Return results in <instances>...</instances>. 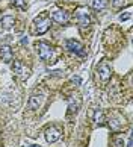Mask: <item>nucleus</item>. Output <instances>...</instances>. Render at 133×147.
<instances>
[{"label": "nucleus", "mask_w": 133, "mask_h": 147, "mask_svg": "<svg viewBox=\"0 0 133 147\" xmlns=\"http://www.w3.org/2000/svg\"><path fill=\"white\" fill-rule=\"evenodd\" d=\"M41 102H42V96L40 94V96H36V94H33L30 99H29V103H27V108L29 109H38L40 108V105H41Z\"/></svg>", "instance_id": "8"}, {"label": "nucleus", "mask_w": 133, "mask_h": 147, "mask_svg": "<svg viewBox=\"0 0 133 147\" xmlns=\"http://www.w3.org/2000/svg\"><path fill=\"white\" fill-rule=\"evenodd\" d=\"M115 144H116V147H121L124 143H123V140H116V143H115Z\"/></svg>", "instance_id": "18"}, {"label": "nucleus", "mask_w": 133, "mask_h": 147, "mask_svg": "<svg viewBox=\"0 0 133 147\" xmlns=\"http://www.w3.org/2000/svg\"><path fill=\"white\" fill-rule=\"evenodd\" d=\"M130 17H132V14H130V11H127V12H126L124 15H123V14H121V15H120V20H121V21H126V20H129Z\"/></svg>", "instance_id": "17"}, {"label": "nucleus", "mask_w": 133, "mask_h": 147, "mask_svg": "<svg viewBox=\"0 0 133 147\" xmlns=\"http://www.w3.org/2000/svg\"><path fill=\"white\" fill-rule=\"evenodd\" d=\"M53 20L56 21V23H59V24H65L66 21H68V14L65 12V11H60V9H56L53 12Z\"/></svg>", "instance_id": "7"}, {"label": "nucleus", "mask_w": 133, "mask_h": 147, "mask_svg": "<svg viewBox=\"0 0 133 147\" xmlns=\"http://www.w3.org/2000/svg\"><path fill=\"white\" fill-rule=\"evenodd\" d=\"M91 6L94 9H103L104 6H106V2H104V0H92Z\"/></svg>", "instance_id": "12"}, {"label": "nucleus", "mask_w": 133, "mask_h": 147, "mask_svg": "<svg viewBox=\"0 0 133 147\" xmlns=\"http://www.w3.org/2000/svg\"><path fill=\"white\" fill-rule=\"evenodd\" d=\"M112 3H114V6L121 8V6H124V5H126V0H112Z\"/></svg>", "instance_id": "16"}, {"label": "nucleus", "mask_w": 133, "mask_h": 147, "mask_svg": "<svg viewBox=\"0 0 133 147\" xmlns=\"http://www.w3.org/2000/svg\"><path fill=\"white\" fill-rule=\"evenodd\" d=\"M77 21H79V24H80V28L82 29H85L89 26L91 23V18H89V15L86 14V11L80 8V9H77Z\"/></svg>", "instance_id": "4"}, {"label": "nucleus", "mask_w": 133, "mask_h": 147, "mask_svg": "<svg viewBox=\"0 0 133 147\" xmlns=\"http://www.w3.org/2000/svg\"><path fill=\"white\" fill-rule=\"evenodd\" d=\"M77 108H79V102H77L76 105H73V102H70V106H68V112H70V114L76 112V111H77Z\"/></svg>", "instance_id": "15"}, {"label": "nucleus", "mask_w": 133, "mask_h": 147, "mask_svg": "<svg viewBox=\"0 0 133 147\" xmlns=\"http://www.w3.org/2000/svg\"><path fill=\"white\" fill-rule=\"evenodd\" d=\"M11 3L17 8H21V9L24 8V0H11Z\"/></svg>", "instance_id": "14"}, {"label": "nucleus", "mask_w": 133, "mask_h": 147, "mask_svg": "<svg viewBox=\"0 0 133 147\" xmlns=\"http://www.w3.org/2000/svg\"><path fill=\"white\" fill-rule=\"evenodd\" d=\"M59 137H60V130L58 127L52 126V127H48L46 130V140L48 141V143H54V141H58Z\"/></svg>", "instance_id": "6"}, {"label": "nucleus", "mask_w": 133, "mask_h": 147, "mask_svg": "<svg viewBox=\"0 0 133 147\" xmlns=\"http://www.w3.org/2000/svg\"><path fill=\"white\" fill-rule=\"evenodd\" d=\"M30 147H38V146H30Z\"/></svg>", "instance_id": "19"}, {"label": "nucleus", "mask_w": 133, "mask_h": 147, "mask_svg": "<svg viewBox=\"0 0 133 147\" xmlns=\"http://www.w3.org/2000/svg\"><path fill=\"white\" fill-rule=\"evenodd\" d=\"M0 53H2V59L3 62L9 64L11 61H12V52H11V49L8 46H3L2 49H0Z\"/></svg>", "instance_id": "9"}, {"label": "nucleus", "mask_w": 133, "mask_h": 147, "mask_svg": "<svg viewBox=\"0 0 133 147\" xmlns=\"http://www.w3.org/2000/svg\"><path fill=\"white\" fill-rule=\"evenodd\" d=\"M36 47H38L40 58L42 59V61H48V59L52 58V55H53V49L50 47L48 44H46V42H40V44H38Z\"/></svg>", "instance_id": "2"}, {"label": "nucleus", "mask_w": 133, "mask_h": 147, "mask_svg": "<svg viewBox=\"0 0 133 147\" xmlns=\"http://www.w3.org/2000/svg\"><path fill=\"white\" fill-rule=\"evenodd\" d=\"M2 24L5 28H11V26L14 24V17L12 15H3L2 17Z\"/></svg>", "instance_id": "11"}, {"label": "nucleus", "mask_w": 133, "mask_h": 147, "mask_svg": "<svg viewBox=\"0 0 133 147\" xmlns=\"http://www.w3.org/2000/svg\"><path fill=\"white\" fill-rule=\"evenodd\" d=\"M12 70H14V73L20 74V76H27V73H29V70L24 68V67H23V64H21L20 61H15V62H14Z\"/></svg>", "instance_id": "10"}, {"label": "nucleus", "mask_w": 133, "mask_h": 147, "mask_svg": "<svg viewBox=\"0 0 133 147\" xmlns=\"http://www.w3.org/2000/svg\"><path fill=\"white\" fill-rule=\"evenodd\" d=\"M66 47H68L73 53H76V55L85 56V49H83V46L80 44L79 41H76V40H68V41H66Z\"/></svg>", "instance_id": "3"}, {"label": "nucleus", "mask_w": 133, "mask_h": 147, "mask_svg": "<svg viewBox=\"0 0 133 147\" xmlns=\"http://www.w3.org/2000/svg\"><path fill=\"white\" fill-rule=\"evenodd\" d=\"M94 118H95V121H97L98 124H101V123H103V118H104V117H103V112H101V111H97V112H95V117H94Z\"/></svg>", "instance_id": "13"}, {"label": "nucleus", "mask_w": 133, "mask_h": 147, "mask_svg": "<svg viewBox=\"0 0 133 147\" xmlns=\"http://www.w3.org/2000/svg\"><path fill=\"white\" fill-rule=\"evenodd\" d=\"M48 28H50V20L46 15H41V17H38L35 20V32L36 34H40V35L46 34L48 30Z\"/></svg>", "instance_id": "1"}, {"label": "nucleus", "mask_w": 133, "mask_h": 147, "mask_svg": "<svg viewBox=\"0 0 133 147\" xmlns=\"http://www.w3.org/2000/svg\"><path fill=\"white\" fill-rule=\"evenodd\" d=\"M98 76H100V79H101V82H104V84H106L107 80L110 79V67H109L106 62L100 64V67H98Z\"/></svg>", "instance_id": "5"}]
</instances>
